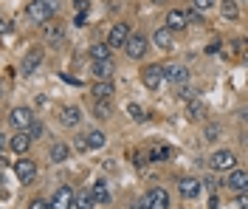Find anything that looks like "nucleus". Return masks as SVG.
Instances as JSON below:
<instances>
[{
	"label": "nucleus",
	"mask_w": 248,
	"mask_h": 209,
	"mask_svg": "<svg viewBox=\"0 0 248 209\" xmlns=\"http://www.w3.org/2000/svg\"><path fill=\"white\" fill-rule=\"evenodd\" d=\"M57 9H60V0H31L29 9H26V15H29L31 23H40V26H46L48 20H54Z\"/></svg>",
	"instance_id": "f257e3e1"
},
{
	"label": "nucleus",
	"mask_w": 248,
	"mask_h": 209,
	"mask_svg": "<svg viewBox=\"0 0 248 209\" xmlns=\"http://www.w3.org/2000/svg\"><path fill=\"white\" fill-rule=\"evenodd\" d=\"M139 209H170V193L164 187H153L139 201Z\"/></svg>",
	"instance_id": "f03ea898"
},
{
	"label": "nucleus",
	"mask_w": 248,
	"mask_h": 209,
	"mask_svg": "<svg viewBox=\"0 0 248 209\" xmlns=\"http://www.w3.org/2000/svg\"><path fill=\"white\" fill-rule=\"evenodd\" d=\"M209 167L215 173H232L234 167H237V156H234L232 150H215L212 159H209Z\"/></svg>",
	"instance_id": "7ed1b4c3"
},
{
	"label": "nucleus",
	"mask_w": 248,
	"mask_h": 209,
	"mask_svg": "<svg viewBox=\"0 0 248 209\" xmlns=\"http://www.w3.org/2000/svg\"><path fill=\"white\" fill-rule=\"evenodd\" d=\"M164 80H167V77H164V65H144V68H141V82H144L150 91H158Z\"/></svg>",
	"instance_id": "20e7f679"
},
{
	"label": "nucleus",
	"mask_w": 248,
	"mask_h": 209,
	"mask_svg": "<svg viewBox=\"0 0 248 209\" xmlns=\"http://www.w3.org/2000/svg\"><path fill=\"white\" fill-rule=\"evenodd\" d=\"M15 173H17V181L29 187V184H34V181H37V164H34L31 159H20L15 164Z\"/></svg>",
	"instance_id": "39448f33"
},
{
	"label": "nucleus",
	"mask_w": 248,
	"mask_h": 209,
	"mask_svg": "<svg viewBox=\"0 0 248 209\" xmlns=\"http://www.w3.org/2000/svg\"><path fill=\"white\" fill-rule=\"evenodd\" d=\"M51 204H54V209H77V193L65 184V187H60V190L54 193Z\"/></svg>",
	"instance_id": "423d86ee"
},
{
	"label": "nucleus",
	"mask_w": 248,
	"mask_h": 209,
	"mask_svg": "<svg viewBox=\"0 0 248 209\" xmlns=\"http://www.w3.org/2000/svg\"><path fill=\"white\" fill-rule=\"evenodd\" d=\"M147 40L141 37V34H130V40H127V46H124V51H127V57L130 60H144V54H147Z\"/></svg>",
	"instance_id": "0eeeda50"
},
{
	"label": "nucleus",
	"mask_w": 248,
	"mask_h": 209,
	"mask_svg": "<svg viewBox=\"0 0 248 209\" xmlns=\"http://www.w3.org/2000/svg\"><path fill=\"white\" fill-rule=\"evenodd\" d=\"M226 187L237 195L248 193V170H237V167H234L232 173H229V178H226Z\"/></svg>",
	"instance_id": "6e6552de"
},
{
	"label": "nucleus",
	"mask_w": 248,
	"mask_h": 209,
	"mask_svg": "<svg viewBox=\"0 0 248 209\" xmlns=\"http://www.w3.org/2000/svg\"><path fill=\"white\" fill-rule=\"evenodd\" d=\"M9 122L15 125L17 130H29L37 119H34V113H31V108H15V111L9 113Z\"/></svg>",
	"instance_id": "1a4fd4ad"
},
{
	"label": "nucleus",
	"mask_w": 248,
	"mask_h": 209,
	"mask_svg": "<svg viewBox=\"0 0 248 209\" xmlns=\"http://www.w3.org/2000/svg\"><path fill=\"white\" fill-rule=\"evenodd\" d=\"M40 65H43V48H31L29 54L23 57V63H20V74H23V77H31Z\"/></svg>",
	"instance_id": "9d476101"
},
{
	"label": "nucleus",
	"mask_w": 248,
	"mask_h": 209,
	"mask_svg": "<svg viewBox=\"0 0 248 209\" xmlns=\"http://www.w3.org/2000/svg\"><path fill=\"white\" fill-rule=\"evenodd\" d=\"M164 77H167V82H172L178 88V85H186L189 68H184V65H178V63H170V65H164Z\"/></svg>",
	"instance_id": "9b49d317"
},
{
	"label": "nucleus",
	"mask_w": 248,
	"mask_h": 209,
	"mask_svg": "<svg viewBox=\"0 0 248 209\" xmlns=\"http://www.w3.org/2000/svg\"><path fill=\"white\" fill-rule=\"evenodd\" d=\"M127 40H130V26L127 23H116L113 29H110V46L113 48H122V46H127Z\"/></svg>",
	"instance_id": "f8f14e48"
},
{
	"label": "nucleus",
	"mask_w": 248,
	"mask_h": 209,
	"mask_svg": "<svg viewBox=\"0 0 248 209\" xmlns=\"http://www.w3.org/2000/svg\"><path fill=\"white\" fill-rule=\"evenodd\" d=\"M43 37H46V43L57 46V43H62V40H65V26H62V23H51V20H48L46 26H43Z\"/></svg>",
	"instance_id": "ddd939ff"
},
{
	"label": "nucleus",
	"mask_w": 248,
	"mask_h": 209,
	"mask_svg": "<svg viewBox=\"0 0 248 209\" xmlns=\"http://www.w3.org/2000/svg\"><path fill=\"white\" fill-rule=\"evenodd\" d=\"M153 40H155V46H158V48H164V51H172V46H175V34H172L170 26H161V29H155Z\"/></svg>",
	"instance_id": "4468645a"
},
{
	"label": "nucleus",
	"mask_w": 248,
	"mask_h": 209,
	"mask_svg": "<svg viewBox=\"0 0 248 209\" xmlns=\"http://www.w3.org/2000/svg\"><path fill=\"white\" fill-rule=\"evenodd\" d=\"M201 181H198V178H181V181H178V190H181V195H184V198H198V195H201Z\"/></svg>",
	"instance_id": "2eb2a0df"
},
{
	"label": "nucleus",
	"mask_w": 248,
	"mask_h": 209,
	"mask_svg": "<svg viewBox=\"0 0 248 209\" xmlns=\"http://www.w3.org/2000/svg\"><path fill=\"white\" fill-rule=\"evenodd\" d=\"M9 147L15 150L17 156H23L26 150L31 147V136L26 133V130H17V136H12V142H9Z\"/></svg>",
	"instance_id": "dca6fc26"
},
{
	"label": "nucleus",
	"mask_w": 248,
	"mask_h": 209,
	"mask_svg": "<svg viewBox=\"0 0 248 209\" xmlns=\"http://www.w3.org/2000/svg\"><path fill=\"white\" fill-rule=\"evenodd\" d=\"M91 71L96 80H113V60H96Z\"/></svg>",
	"instance_id": "f3484780"
},
{
	"label": "nucleus",
	"mask_w": 248,
	"mask_h": 209,
	"mask_svg": "<svg viewBox=\"0 0 248 209\" xmlns=\"http://www.w3.org/2000/svg\"><path fill=\"white\" fill-rule=\"evenodd\" d=\"M186 23H189V17H186V12H181V9H172L170 15H167V26H170L172 32L186 29Z\"/></svg>",
	"instance_id": "a211bd4d"
},
{
	"label": "nucleus",
	"mask_w": 248,
	"mask_h": 209,
	"mask_svg": "<svg viewBox=\"0 0 248 209\" xmlns=\"http://www.w3.org/2000/svg\"><path fill=\"white\" fill-rule=\"evenodd\" d=\"M62 125H65V128H77L79 122H82V111H79L77 105H68V108H65V111H62Z\"/></svg>",
	"instance_id": "6ab92c4d"
},
{
	"label": "nucleus",
	"mask_w": 248,
	"mask_h": 209,
	"mask_svg": "<svg viewBox=\"0 0 248 209\" xmlns=\"http://www.w3.org/2000/svg\"><path fill=\"white\" fill-rule=\"evenodd\" d=\"M91 94L96 99H113V80H99L91 88Z\"/></svg>",
	"instance_id": "aec40b11"
},
{
	"label": "nucleus",
	"mask_w": 248,
	"mask_h": 209,
	"mask_svg": "<svg viewBox=\"0 0 248 209\" xmlns=\"http://www.w3.org/2000/svg\"><path fill=\"white\" fill-rule=\"evenodd\" d=\"M91 193H93V198H96V204H110V190H108V181H93Z\"/></svg>",
	"instance_id": "412c9836"
},
{
	"label": "nucleus",
	"mask_w": 248,
	"mask_h": 209,
	"mask_svg": "<svg viewBox=\"0 0 248 209\" xmlns=\"http://www.w3.org/2000/svg\"><path fill=\"white\" fill-rule=\"evenodd\" d=\"M110 54H113V46H110V43H96V46H91L93 63H96V60H110Z\"/></svg>",
	"instance_id": "4be33fe9"
},
{
	"label": "nucleus",
	"mask_w": 248,
	"mask_h": 209,
	"mask_svg": "<svg viewBox=\"0 0 248 209\" xmlns=\"http://www.w3.org/2000/svg\"><path fill=\"white\" fill-rule=\"evenodd\" d=\"M48 156H51V161H54V164H62V161L71 156V147L62 145V142H57V145L51 147V153H48Z\"/></svg>",
	"instance_id": "5701e85b"
},
{
	"label": "nucleus",
	"mask_w": 248,
	"mask_h": 209,
	"mask_svg": "<svg viewBox=\"0 0 248 209\" xmlns=\"http://www.w3.org/2000/svg\"><path fill=\"white\" fill-rule=\"evenodd\" d=\"M110 113H113V108H110V99H96L93 116H96V119H110Z\"/></svg>",
	"instance_id": "b1692460"
},
{
	"label": "nucleus",
	"mask_w": 248,
	"mask_h": 209,
	"mask_svg": "<svg viewBox=\"0 0 248 209\" xmlns=\"http://www.w3.org/2000/svg\"><path fill=\"white\" fill-rule=\"evenodd\" d=\"M96 207V198H93L91 190H82V193L77 195V209H93Z\"/></svg>",
	"instance_id": "393cba45"
},
{
	"label": "nucleus",
	"mask_w": 248,
	"mask_h": 209,
	"mask_svg": "<svg viewBox=\"0 0 248 209\" xmlns=\"http://www.w3.org/2000/svg\"><path fill=\"white\" fill-rule=\"evenodd\" d=\"M220 12H223L226 20H237V17H240V9H237L234 0H223V3H220Z\"/></svg>",
	"instance_id": "a878e982"
},
{
	"label": "nucleus",
	"mask_w": 248,
	"mask_h": 209,
	"mask_svg": "<svg viewBox=\"0 0 248 209\" xmlns=\"http://www.w3.org/2000/svg\"><path fill=\"white\" fill-rule=\"evenodd\" d=\"M203 113H206V108H203L201 99H189V119L198 122V119H203Z\"/></svg>",
	"instance_id": "bb28decb"
},
{
	"label": "nucleus",
	"mask_w": 248,
	"mask_h": 209,
	"mask_svg": "<svg viewBox=\"0 0 248 209\" xmlns=\"http://www.w3.org/2000/svg\"><path fill=\"white\" fill-rule=\"evenodd\" d=\"M170 153L172 150L167 145H155L153 150H150V161H167L170 159Z\"/></svg>",
	"instance_id": "cd10ccee"
},
{
	"label": "nucleus",
	"mask_w": 248,
	"mask_h": 209,
	"mask_svg": "<svg viewBox=\"0 0 248 209\" xmlns=\"http://www.w3.org/2000/svg\"><path fill=\"white\" fill-rule=\"evenodd\" d=\"M105 142H108V139H105V133H102V130H91V133H88V145H91V150L105 147Z\"/></svg>",
	"instance_id": "c85d7f7f"
},
{
	"label": "nucleus",
	"mask_w": 248,
	"mask_h": 209,
	"mask_svg": "<svg viewBox=\"0 0 248 209\" xmlns=\"http://www.w3.org/2000/svg\"><path fill=\"white\" fill-rule=\"evenodd\" d=\"M127 113H130V119H136V122H147V113H144V108H141V105H136V102H130V105H127Z\"/></svg>",
	"instance_id": "c756f323"
},
{
	"label": "nucleus",
	"mask_w": 248,
	"mask_h": 209,
	"mask_svg": "<svg viewBox=\"0 0 248 209\" xmlns=\"http://www.w3.org/2000/svg\"><path fill=\"white\" fill-rule=\"evenodd\" d=\"M203 139H206V142H217V139H220V125H206Z\"/></svg>",
	"instance_id": "7c9ffc66"
},
{
	"label": "nucleus",
	"mask_w": 248,
	"mask_h": 209,
	"mask_svg": "<svg viewBox=\"0 0 248 209\" xmlns=\"http://www.w3.org/2000/svg\"><path fill=\"white\" fill-rule=\"evenodd\" d=\"M26 133H29L31 139H43V136H46V125H43V122H34Z\"/></svg>",
	"instance_id": "2f4dec72"
},
{
	"label": "nucleus",
	"mask_w": 248,
	"mask_h": 209,
	"mask_svg": "<svg viewBox=\"0 0 248 209\" xmlns=\"http://www.w3.org/2000/svg\"><path fill=\"white\" fill-rule=\"evenodd\" d=\"M178 96H181V99H198L192 85H178Z\"/></svg>",
	"instance_id": "473e14b6"
},
{
	"label": "nucleus",
	"mask_w": 248,
	"mask_h": 209,
	"mask_svg": "<svg viewBox=\"0 0 248 209\" xmlns=\"http://www.w3.org/2000/svg\"><path fill=\"white\" fill-rule=\"evenodd\" d=\"M29 209H54V204L46 201V198H34V201L29 204Z\"/></svg>",
	"instance_id": "72a5a7b5"
},
{
	"label": "nucleus",
	"mask_w": 248,
	"mask_h": 209,
	"mask_svg": "<svg viewBox=\"0 0 248 209\" xmlns=\"http://www.w3.org/2000/svg\"><path fill=\"white\" fill-rule=\"evenodd\" d=\"M186 17H189V23H198V26H201V23H206V20H203V15H201V9H192V12H186Z\"/></svg>",
	"instance_id": "f704fd0d"
},
{
	"label": "nucleus",
	"mask_w": 248,
	"mask_h": 209,
	"mask_svg": "<svg viewBox=\"0 0 248 209\" xmlns=\"http://www.w3.org/2000/svg\"><path fill=\"white\" fill-rule=\"evenodd\" d=\"M192 3H195V9H201V12H206V9L215 6V0H192Z\"/></svg>",
	"instance_id": "c9c22d12"
},
{
	"label": "nucleus",
	"mask_w": 248,
	"mask_h": 209,
	"mask_svg": "<svg viewBox=\"0 0 248 209\" xmlns=\"http://www.w3.org/2000/svg\"><path fill=\"white\" fill-rule=\"evenodd\" d=\"M237 209H248V195L246 193L237 195Z\"/></svg>",
	"instance_id": "e433bc0d"
},
{
	"label": "nucleus",
	"mask_w": 248,
	"mask_h": 209,
	"mask_svg": "<svg viewBox=\"0 0 248 209\" xmlns=\"http://www.w3.org/2000/svg\"><path fill=\"white\" fill-rule=\"evenodd\" d=\"M88 147H91V145H88V139H85V136H79V139H77V150H82V153H85Z\"/></svg>",
	"instance_id": "4c0bfd02"
},
{
	"label": "nucleus",
	"mask_w": 248,
	"mask_h": 209,
	"mask_svg": "<svg viewBox=\"0 0 248 209\" xmlns=\"http://www.w3.org/2000/svg\"><path fill=\"white\" fill-rule=\"evenodd\" d=\"M237 46H240V57H246L248 60V40H240Z\"/></svg>",
	"instance_id": "58836bf2"
},
{
	"label": "nucleus",
	"mask_w": 248,
	"mask_h": 209,
	"mask_svg": "<svg viewBox=\"0 0 248 209\" xmlns=\"http://www.w3.org/2000/svg\"><path fill=\"white\" fill-rule=\"evenodd\" d=\"M130 161H133L136 167H141V164H144V156H141V153H133V156H130Z\"/></svg>",
	"instance_id": "ea45409f"
},
{
	"label": "nucleus",
	"mask_w": 248,
	"mask_h": 209,
	"mask_svg": "<svg viewBox=\"0 0 248 209\" xmlns=\"http://www.w3.org/2000/svg\"><path fill=\"white\" fill-rule=\"evenodd\" d=\"M85 20H88L85 12H77V20H74V23H77V26H85Z\"/></svg>",
	"instance_id": "a19ab883"
},
{
	"label": "nucleus",
	"mask_w": 248,
	"mask_h": 209,
	"mask_svg": "<svg viewBox=\"0 0 248 209\" xmlns=\"http://www.w3.org/2000/svg\"><path fill=\"white\" fill-rule=\"evenodd\" d=\"M77 12H88V0H77Z\"/></svg>",
	"instance_id": "79ce46f5"
}]
</instances>
